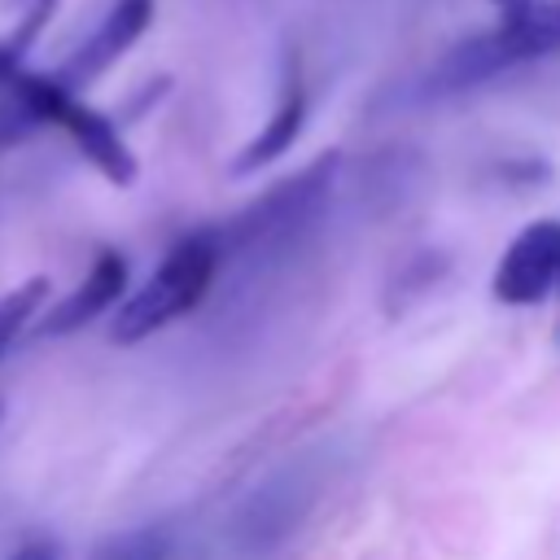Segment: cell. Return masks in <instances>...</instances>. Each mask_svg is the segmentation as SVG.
<instances>
[{
    "mask_svg": "<svg viewBox=\"0 0 560 560\" xmlns=\"http://www.w3.org/2000/svg\"><path fill=\"white\" fill-rule=\"evenodd\" d=\"M306 105H311L306 83H302L298 66H289V79H284V88H280V96H276L271 118H267V122H262V131H258V136L236 153L232 175H254V171L271 166L280 153H289V144L298 140V131H302V122H306Z\"/></svg>",
    "mask_w": 560,
    "mask_h": 560,
    "instance_id": "9",
    "label": "cell"
},
{
    "mask_svg": "<svg viewBox=\"0 0 560 560\" xmlns=\"http://www.w3.org/2000/svg\"><path fill=\"white\" fill-rule=\"evenodd\" d=\"M223 254L214 232H192L179 245H171V254L153 267V276L114 311L109 319V341L114 346H136L144 337H153L158 328L175 324L179 315H188L214 284Z\"/></svg>",
    "mask_w": 560,
    "mask_h": 560,
    "instance_id": "2",
    "label": "cell"
},
{
    "mask_svg": "<svg viewBox=\"0 0 560 560\" xmlns=\"http://www.w3.org/2000/svg\"><path fill=\"white\" fill-rule=\"evenodd\" d=\"M551 52H560V0H542L525 13H499V22L490 31H477L468 39H459L455 48H446L424 70L416 96L420 101L455 96V92L481 88L490 79H503L516 66L542 61Z\"/></svg>",
    "mask_w": 560,
    "mask_h": 560,
    "instance_id": "1",
    "label": "cell"
},
{
    "mask_svg": "<svg viewBox=\"0 0 560 560\" xmlns=\"http://www.w3.org/2000/svg\"><path fill=\"white\" fill-rule=\"evenodd\" d=\"M332 175H337V153H324L311 166H302L298 175H289L284 184L267 188L245 214H236L228 228H214L219 254L254 249V245H276V241L298 236L319 214V206L328 201Z\"/></svg>",
    "mask_w": 560,
    "mask_h": 560,
    "instance_id": "4",
    "label": "cell"
},
{
    "mask_svg": "<svg viewBox=\"0 0 560 560\" xmlns=\"http://www.w3.org/2000/svg\"><path fill=\"white\" fill-rule=\"evenodd\" d=\"M499 13H525V9H534V4H542V0H490Z\"/></svg>",
    "mask_w": 560,
    "mask_h": 560,
    "instance_id": "13",
    "label": "cell"
},
{
    "mask_svg": "<svg viewBox=\"0 0 560 560\" xmlns=\"http://www.w3.org/2000/svg\"><path fill=\"white\" fill-rule=\"evenodd\" d=\"M560 280V223L534 219L525 223L494 267V298L508 306L542 302Z\"/></svg>",
    "mask_w": 560,
    "mask_h": 560,
    "instance_id": "5",
    "label": "cell"
},
{
    "mask_svg": "<svg viewBox=\"0 0 560 560\" xmlns=\"http://www.w3.org/2000/svg\"><path fill=\"white\" fill-rule=\"evenodd\" d=\"M122 289H127V258L118 249H101L96 262L88 267V276L52 311H39L35 337H70V332L88 328L96 315H105V311L118 306Z\"/></svg>",
    "mask_w": 560,
    "mask_h": 560,
    "instance_id": "8",
    "label": "cell"
},
{
    "mask_svg": "<svg viewBox=\"0 0 560 560\" xmlns=\"http://www.w3.org/2000/svg\"><path fill=\"white\" fill-rule=\"evenodd\" d=\"M9 560H61V547L52 538H35V542H22Z\"/></svg>",
    "mask_w": 560,
    "mask_h": 560,
    "instance_id": "12",
    "label": "cell"
},
{
    "mask_svg": "<svg viewBox=\"0 0 560 560\" xmlns=\"http://www.w3.org/2000/svg\"><path fill=\"white\" fill-rule=\"evenodd\" d=\"M44 302H48V280L44 276H31L18 289L0 293V359L26 332V324H35V315L44 311Z\"/></svg>",
    "mask_w": 560,
    "mask_h": 560,
    "instance_id": "11",
    "label": "cell"
},
{
    "mask_svg": "<svg viewBox=\"0 0 560 560\" xmlns=\"http://www.w3.org/2000/svg\"><path fill=\"white\" fill-rule=\"evenodd\" d=\"M556 284H560V280H556Z\"/></svg>",
    "mask_w": 560,
    "mask_h": 560,
    "instance_id": "15",
    "label": "cell"
},
{
    "mask_svg": "<svg viewBox=\"0 0 560 560\" xmlns=\"http://www.w3.org/2000/svg\"><path fill=\"white\" fill-rule=\"evenodd\" d=\"M149 22H153V0H114L105 18L92 26V35L52 70V79L66 92H83L149 31Z\"/></svg>",
    "mask_w": 560,
    "mask_h": 560,
    "instance_id": "6",
    "label": "cell"
},
{
    "mask_svg": "<svg viewBox=\"0 0 560 560\" xmlns=\"http://www.w3.org/2000/svg\"><path fill=\"white\" fill-rule=\"evenodd\" d=\"M92 560H175V529L166 521L136 525V529L109 538Z\"/></svg>",
    "mask_w": 560,
    "mask_h": 560,
    "instance_id": "10",
    "label": "cell"
},
{
    "mask_svg": "<svg viewBox=\"0 0 560 560\" xmlns=\"http://www.w3.org/2000/svg\"><path fill=\"white\" fill-rule=\"evenodd\" d=\"M0 416H4V402H0Z\"/></svg>",
    "mask_w": 560,
    "mask_h": 560,
    "instance_id": "14",
    "label": "cell"
},
{
    "mask_svg": "<svg viewBox=\"0 0 560 560\" xmlns=\"http://www.w3.org/2000/svg\"><path fill=\"white\" fill-rule=\"evenodd\" d=\"M52 127L57 131H66L70 140H74V149L109 179V184H118V188H127V184H136V171H140V162H136V153L127 149V140H122V131H118V122L114 118H105L101 109H92V105H83L79 101V92H66L61 101H57V109H52Z\"/></svg>",
    "mask_w": 560,
    "mask_h": 560,
    "instance_id": "7",
    "label": "cell"
},
{
    "mask_svg": "<svg viewBox=\"0 0 560 560\" xmlns=\"http://www.w3.org/2000/svg\"><path fill=\"white\" fill-rule=\"evenodd\" d=\"M328 481H332L328 451H302L298 459H289L284 468H276L271 477H262L245 494V503H241V512L232 521V547L241 556H267V551H276L311 516V508L319 503V494H324Z\"/></svg>",
    "mask_w": 560,
    "mask_h": 560,
    "instance_id": "3",
    "label": "cell"
}]
</instances>
